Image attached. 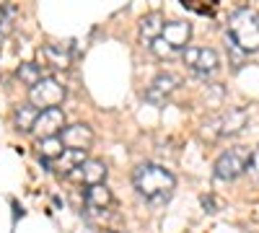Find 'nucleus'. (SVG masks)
Masks as SVG:
<instances>
[{
  "mask_svg": "<svg viewBox=\"0 0 259 233\" xmlns=\"http://www.w3.org/2000/svg\"><path fill=\"white\" fill-rule=\"evenodd\" d=\"M133 184L138 189V195L150 202V205H163L174 195L177 179L168 168L158 166V163H140L133 174Z\"/></svg>",
  "mask_w": 259,
  "mask_h": 233,
  "instance_id": "f257e3e1",
  "label": "nucleus"
},
{
  "mask_svg": "<svg viewBox=\"0 0 259 233\" xmlns=\"http://www.w3.org/2000/svg\"><path fill=\"white\" fill-rule=\"evenodd\" d=\"M228 39L244 55L259 52V16L249 8L231 13L228 18Z\"/></svg>",
  "mask_w": 259,
  "mask_h": 233,
  "instance_id": "f03ea898",
  "label": "nucleus"
},
{
  "mask_svg": "<svg viewBox=\"0 0 259 233\" xmlns=\"http://www.w3.org/2000/svg\"><path fill=\"white\" fill-rule=\"evenodd\" d=\"M189 39H192V24L189 21H166L161 39L150 50H153V55L161 57V60H171L174 55L187 50Z\"/></svg>",
  "mask_w": 259,
  "mask_h": 233,
  "instance_id": "7ed1b4c3",
  "label": "nucleus"
},
{
  "mask_svg": "<svg viewBox=\"0 0 259 233\" xmlns=\"http://www.w3.org/2000/svg\"><path fill=\"white\" fill-rule=\"evenodd\" d=\"M249 163H251V151L249 148H228V151H223L218 156V161H215L212 171H215V179L221 181H233L239 179L244 171H249Z\"/></svg>",
  "mask_w": 259,
  "mask_h": 233,
  "instance_id": "20e7f679",
  "label": "nucleus"
},
{
  "mask_svg": "<svg viewBox=\"0 0 259 233\" xmlns=\"http://www.w3.org/2000/svg\"><path fill=\"white\" fill-rule=\"evenodd\" d=\"M246 112L244 109H228L218 117H212L205 122V135L210 140H218V137H233V135H239L244 130V124H246Z\"/></svg>",
  "mask_w": 259,
  "mask_h": 233,
  "instance_id": "39448f33",
  "label": "nucleus"
},
{
  "mask_svg": "<svg viewBox=\"0 0 259 233\" xmlns=\"http://www.w3.org/2000/svg\"><path fill=\"white\" fill-rule=\"evenodd\" d=\"M65 99V86L57 78H41L34 88H29V104L39 112H47V109H57Z\"/></svg>",
  "mask_w": 259,
  "mask_h": 233,
  "instance_id": "423d86ee",
  "label": "nucleus"
},
{
  "mask_svg": "<svg viewBox=\"0 0 259 233\" xmlns=\"http://www.w3.org/2000/svg\"><path fill=\"white\" fill-rule=\"evenodd\" d=\"M184 65L194 73V75H212L215 70L221 68V57L215 50L210 47H187L182 52Z\"/></svg>",
  "mask_w": 259,
  "mask_h": 233,
  "instance_id": "0eeeda50",
  "label": "nucleus"
},
{
  "mask_svg": "<svg viewBox=\"0 0 259 233\" xmlns=\"http://www.w3.org/2000/svg\"><path fill=\"white\" fill-rule=\"evenodd\" d=\"M65 112L57 107V109H47V112H39V119L34 124L31 135L36 140H47V137H60L62 130H65Z\"/></svg>",
  "mask_w": 259,
  "mask_h": 233,
  "instance_id": "6e6552de",
  "label": "nucleus"
},
{
  "mask_svg": "<svg viewBox=\"0 0 259 233\" xmlns=\"http://www.w3.org/2000/svg\"><path fill=\"white\" fill-rule=\"evenodd\" d=\"M177 86H179V78H177V75L161 73V75H156L153 80H150V86L145 88V101H150V104H156V107H161V104H166L168 96L177 91Z\"/></svg>",
  "mask_w": 259,
  "mask_h": 233,
  "instance_id": "1a4fd4ad",
  "label": "nucleus"
},
{
  "mask_svg": "<svg viewBox=\"0 0 259 233\" xmlns=\"http://www.w3.org/2000/svg\"><path fill=\"white\" fill-rule=\"evenodd\" d=\"M60 137H62V145L70 148V151H89L91 143H94V130L89 124L78 122V124H68V127H65Z\"/></svg>",
  "mask_w": 259,
  "mask_h": 233,
  "instance_id": "9d476101",
  "label": "nucleus"
},
{
  "mask_svg": "<svg viewBox=\"0 0 259 233\" xmlns=\"http://www.w3.org/2000/svg\"><path fill=\"white\" fill-rule=\"evenodd\" d=\"M163 26H166V18L161 13H148L140 18V26H138V34H140V44L145 47H153L156 41L161 39L163 34Z\"/></svg>",
  "mask_w": 259,
  "mask_h": 233,
  "instance_id": "9b49d317",
  "label": "nucleus"
},
{
  "mask_svg": "<svg viewBox=\"0 0 259 233\" xmlns=\"http://www.w3.org/2000/svg\"><path fill=\"white\" fill-rule=\"evenodd\" d=\"M70 179H73V181H80V184H85V187L104 184V179H106V163H104L101 158H89Z\"/></svg>",
  "mask_w": 259,
  "mask_h": 233,
  "instance_id": "f8f14e48",
  "label": "nucleus"
},
{
  "mask_svg": "<svg viewBox=\"0 0 259 233\" xmlns=\"http://www.w3.org/2000/svg\"><path fill=\"white\" fill-rule=\"evenodd\" d=\"M85 161H89V158H85V151H70V148H65V153L55 163H50V166L55 168L60 176H68L70 179Z\"/></svg>",
  "mask_w": 259,
  "mask_h": 233,
  "instance_id": "ddd939ff",
  "label": "nucleus"
},
{
  "mask_svg": "<svg viewBox=\"0 0 259 233\" xmlns=\"http://www.w3.org/2000/svg\"><path fill=\"white\" fill-rule=\"evenodd\" d=\"M83 200H85V207L89 210H106L112 202H114V197H112V189L106 187V184H96V187H85V195H83Z\"/></svg>",
  "mask_w": 259,
  "mask_h": 233,
  "instance_id": "4468645a",
  "label": "nucleus"
},
{
  "mask_svg": "<svg viewBox=\"0 0 259 233\" xmlns=\"http://www.w3.org/2000/svg\"><path fill=\"white\" fill-rule=\"evenodd\" d=\"M36 119H39V109L34 107V104H24V107H18L13 112V124H16L18 132H31Z\"/></svg>",
  "mask_w": 259,
  "mask_h": 233,
  "instance_id": "2eb2a0df",
  "label": "nucleus"
},
{
  "mask_svg": "<svg viewBox=\"0 0 259 233\" xmlns=\"http://www.w3.org/2000/svg\"><path fill=\"white\" fill-rule=\"evenodd\" d=\"M36 148H39V156L41 161L47 163H55L62 153H65V145H62V137H47V140H36Z\"/></svg>",
  "mask_w": 259,
  "mask_h": 233,
  "instance_id": "dca6fc26",
  "label": "nucleus"
},
{
  "mask_svg": "<svg viewBox=\"0 0 259 233\" xmlns=\"http://www.w3.org/2000/svg\"><path fill=\"white\" fill-rule=\"evenodd\" d=\"M41 57L47 60V65L52 68H68L70 65V52L68 50H62L60 44H47V47H41Z\"/></svg>",
  "mask_w": 259,
  "mask_h": 233,
  "instance_id": "f3484780",
  "label": "nucleus"
},
{
  "mask_svg": "<svg viewBox=\"0 0 259 233\" xmlns=\"http://www.w3.org/2000/svg\"><path fill=\"white\" fill-rule=\"evenodd\" d=\"M16 78L24 83V86H29V88H34L36 83L45 78L41 75V68L36 65V62H24V65H21L18 70H16Z\"/></svg>",
  "mask_w": 259,
  "mask_h": 233,
  "instance_id": "a211bd4d",
  "label": "nucleus"
},
{
  "mask_svg": "<svg viewBox=\"0 0 259 233\" xmlns=\"http://www.w3.org/2000/svg\"><path fill=\"white\" fill-rule=\"evenodd\" d=\"M249 171H251V176L259 181V145L251 151V163H249Z\"/></svg>",
  "mask_w": 259,
  "mask_h": 233,
  "instance_id": "6ab92c4d",
  "label": "nucleus"
},
{
  "mask_svg": "<svg viewBox=\"0 0 259 233\" xmlns=\"http://www.w3.org/2000/svg\"><path fill=\"white\" fill-rule=\"evenodd\" d=\"M109 233H114V230H109Z\"/></svg>",
  "mask_w": 259,
  "mask_h": 233,
  "instance_id": "aec40b11",
  "label": "nucleus"
}]
</instances>
